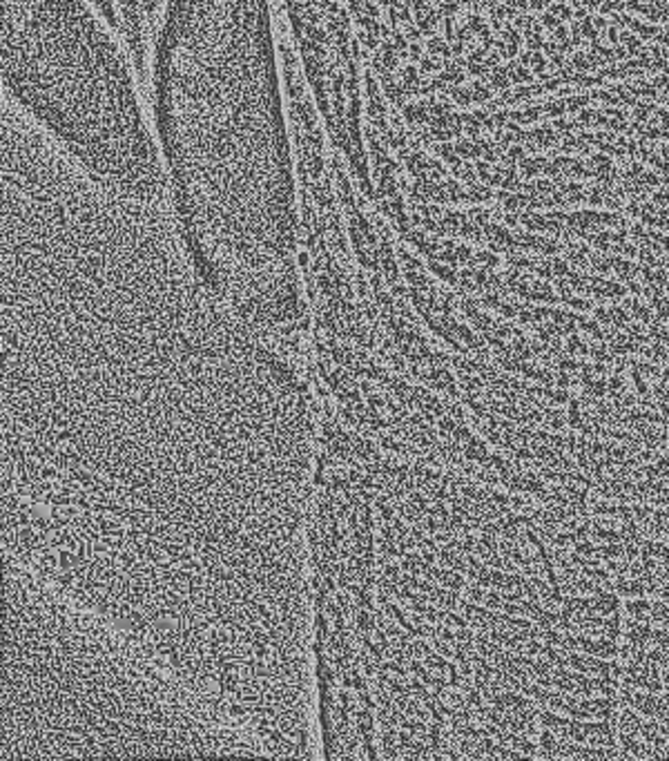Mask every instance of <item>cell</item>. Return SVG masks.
Segmentation results:
<instances>
[{"mask_svg": "<svg viewBox=\"0 0 669 761\" xmlns=\"http://www.w3.org/2000/svg\"><path fill=\"white\" fill-rule=\"evenodd\" d=\"M652 395H654L658 402H667L669 404V382L661 380V384H656V387L652 389Z\"/></svg>", "mask_w": 669, "mask_h": 761, "instance_id": "obj_3", "label": "cell"}, {"mask_svg": "<svg viewBox=\"0 0 669 761\" xmlns=\"http://www.w3.org/2000/svg\"><path fill=\"white\" fill-rule=\"evenodd\" d=\"M667 451H669V438H667Z\"/></svg>", "mask_w": 669, "mask_h": 761, "instance_id": "obj_5", "label": "cell"}, {"mask_svg": "<svg viewBox=\"0 0 669 761\" xmlns=\"http://www.w3.org/2000/svg\"><path fill=\"white\" fill-rule=\"evenodd\" d=\"M661 380L669 382V364H665V369H661Z\"/></svg>", "mask_w": 669, "mask_h": 761, "instance_id": "obj_4", "label": "cell"}, {"mask_svg": "<svg viewBox=\"0 0 669 761\" xmlns=\"http://www.w3.org/2000/svg\"><path fill=\"white\" fill-rule=\"evenodd\" d=\"M536 744H538V757H545V759L560 757L562 739L554 730H549V728H540V730H538V742Z\"/></svg>", "mask_w": 669, "mask_h": 761, "instance_id": "obj_1", "label": "cell"}, {"mask_svg": "<svg viewBox=\"0 0 669 761\" xmlns=\"http://www.w3.org/2000/svg\"><path fill=\"white\" fill-rule=\"evenodd\" d=\"M625 616L636 618V620H650L652 623V601L647 596H636V598H625L622 603Z\"/></svg>", "mask_w": 669, "mask_h": 761, "instance_id": "obj_2", "label": "cell"}]
</instances>
